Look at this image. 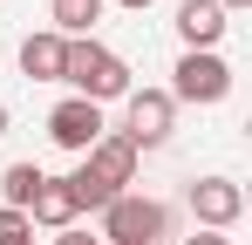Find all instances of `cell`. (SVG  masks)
Here are the masks:
<instances>
[{"label": "cell", "instance_id": "obj_11", "mask_svg": "<svg viewBox=\"0 0 252 245\" xmlns=\"http://www.w3.org/2000/svg\"><path fill=\"white\" fill-rule=\"evenodd\" d=\"M48 14H55V34L62 41H89L95 21H102V0H48Z\"/></svg>", "mask_w": 252, "mask_h": 245}, {"label": "cell", "instance_id": "obj_8", "mask_svg": "<svg viewBox=\"0 0 252 245\" xmlns=\"http://www.w3.org/2000/svg\"><path fill=\"white\" fill-rule=\"evenodd\" d=\"M225 28H232V21H225V7H218V0H184V7H177V34H184L191 55H218Z\"/></svg>", "mask_w": 252, "mask_h": 245}, {"label": "cell", "instance_id": "obj_12", "mask_svg": "<svg viewBox=\"0 0 252 245\" xmlns=\"http://www.w3.org/2000/svg\"><path fill=\"white\" fill-rule=\"evenodd\" d=\"M41 163H7V170H0V198H7V211H28V204H34V191H41Z\"/></svg>", "mask_w": 252, "mask_h": 245}, {"label": "cell", "instance_id": "obj_10", "mask_svg": "<svg viewBox=\"0 0 252 245\" xmlns=\"http://www.w3.org/2000/svg\"><path fill=\"white\" fill-rule=\"evenodd\" d=\"M82 211H75V198H68V177H41V191H34V204H28V225H48V232H68Z\"/></svg>", "mask_w": 252, "mask_h": 245}, {"label": "cell", "instance_id": "obj_16", "mask_svg": "<svg viewBox=\"0 0 252 245\" xmlns=\"http://www.w3.org/2000/svg\"><path fill=\"white\" fill-rule=\"evenodd\" d=\"M116 7H129V14H143V7H150V0H116Z\"/></svg>", "mask_w": 252, "mask_h": 245}, {"label": "cell", "instance_id": "obj_17", "mask_svg": "<svg viewBox=\"0 0 252 245\" xmlns=\"http://www.w3.org/2000/svg\"><path fill=\"white\" fill-rule=\"evenodd\" d=\"M218 7H225V14H232V7H252V0H218Z\"/></svg>", "mask_w": 252, "mask_h": 245}, {"label": "cell", "instance_id": "obj_1", "mask_svg": "<svg viewBox=\"0 0 252 245\" xmlns=\"http://www.w3.org/2000/svg\"><path fill=\"white\" fill-rule=\"evenodd\" d=\"M62 82L82 95V102H116V95H129V61L116 55V48H102V41H68V61H62Z\"/></svg>", "mask_w": 252, "mask_h": 245}, {"label": "cell", "instance_id": "obj_7", "mask_svg": "<svg viewBox=\"0 0 252 245\" xmlns=\"http://www.w3.org/2000/svg\"><path fill=\"white\" fill-rule=\"evenodd\" d=\"M82 170H89V177H102V184H109V191L123 198L129 184H136V150H129L116 129H102V136H95V150L82 157Z\"/></svg>", "mask_w": 252, "mask_h": 245}, {"label": "cell", "instance_id": "obj_13", "mask_svg": "<svg viewBox=\"0 0 252 245\" xmlns=\"http://www.w3.org/2000/svg\"><path fill=\"white\" fill-rule=\"evenodd\" d=\"M0 245H34V225H28V211H7V204H0Z\"/></svg>", "mask_w": 252, "mask_h": 245}, {"label": "cell", "instance_id": "obj_6", "mask_svg": "<svg viewBox=\"0 0 252 245\" xmlns=\"http://www.w3.org/2000/svg\"><path fill=\"white\" fill-rule=\"evenodd\" d=\"M191 211H198L205 232H232V225L246 218V191H239L232 177H198V184H191Z\"/></svg>", "mask_w": 252, "mask_h": 245}, {"label": "cell", "instance_id": "obj_4", "mask_svg": "<svg viewBox=\"0 0 252 245\" xmlns=\"http://www.w3.org/2000/svg\"><path fill=\"white\" fill-rule=\"evenodd\" d=\"M129 102V116H123V136L129 150H157V143H170V129H177V102H170L164 89H129L123 95Z\"/></svg>", "mask_w": 252, "mask_h": 245}, {"label": "cell", "instance_id": "obj_5", "mask_svg": "<svg viewBox=\"0 0 252 245\" xmlns=\"http://www.w3.org/2000/svg\"><path fill=\"white\" fill-rule=\"evenodd\" d=\"M95 136H102V109H95V102L68 95V102H55V109H48V143H62V150L89 157V150H95Z\"/></svg>", "mask_w": 252, "mask_h": 245}, {"label": "cell", "instance_id": "obj_14", "mask_svg": "<svg viewBox=\"0 0 252 245\" xmlns=\"http://www.w3.org/2000/svg\"><path fill=\"white\" fill-rule=\"evenodd\" d=\"M55 245H102V239H89V232H75V225H68V232H55Z\"/></svg>", "mask_w": 252, "mask_h": 245}, {"label": "cell", "instance_id": "obj_3", "mask_svg": "<svg viewBox=\"0 0 252 245\" xmlns=\"http://www.w3.org/2000/svg\"><path fill=\"white\" fill-rule=\"evenodd\" d=\"M170 102H198V109H211V102H225V95H232V68H225V55H191V48H184V55H177V68H170Z\"/></svg>", "mask_w": 252, "mask_h": 245}, {"label": "cell", "instance_id": "obj_18", "mask_svg": "<svg viewBox=\"0 0 252 245\" xmlns=\"http://www.w3.org/2000/svg\"><path fill=\"white\" fill-rule=\"evenodd\" d=\"M0 136H7V102H0Z\"/></svg>", "mask_w": 252, "mask_h": 245}, {"label": "cell", "instance_id": "obj_2", "mask_svg": "<svg viewBox=\"0 0 252 245\" xmlns=\"http://www.w3.org/2000/svg\"><path fill=\"white\" fill-rule=\"evenodd\" d=\"M170 232V211L157 198H136V191H123V198L102 204V239L109 245H157Z\"/></svg>", "mask_w": 252, "mask_h": 245}, {"label": "cell", "instance_id": "obj_9", "mask_svg": "<svg viewBox=\"0 0 252 245\" xmlns=\"http://www.w3.org/2000/svg\"><path fill=\"white\" fill-rule=\"evenodd\" d=\"M62 61H68V41L55 34V28H41V34L21 41V75L28 82H62Z\"/></svg>", "mask_w": 252, "mask_h": 245}, {"label": "cell", "instance_id": "obj_15", "mask_svg": "<svg viewBox=\"0 0 252 245\" xmlns=\"http://www.w3.org/2000/svg\"><path fill=\"white\" fill-rule=\"evenodd\" d=\"M184 245H232V239H225V232H191Z\"/></svg>", "mask_w": 252, "mask_h": 245}]
</instances>
